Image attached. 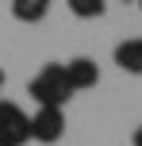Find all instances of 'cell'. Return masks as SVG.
<instances>
[{
    "mask_svg": "<svg viewBox=\"0 0 142 146\" xmlns=\"http://www.w3.org/2000/svg\"><path fill=\"white\" fill-rule=\"evenodd\" d=\"M50 4L54 0H12V15L19 23H38V19H46Z\"/></svg>",
    "mask_w": 142,
    "mask_h": 146,
    "instance_id": "6",
    "label": "cell"
},
{
    "mask_svg": "<svg viewBox=\"0 0 142 146\" xmlns=\"http://www.w3.org/2000/svg\"><path fill=\"white\" fill-rule=\"evenodd\" d=\"M0 142H8V146L31 142V115L15 100H0Z\"/></svg>",
    "mask_w": 142,
    "mask_h": 146,
    "instance_id": "2",
    "label": "cell"
},
{
    "mask_svg": "<svg viewBox=\"0 0 142 146\" xmlns=\"http://www.w3.org/2000/svg\"><path fill=\"white\" fill-rule=\"evenodd\" d=\"M131 146H142V127H135V135H131Z\"/></svg>",
    "mask_w": 142,
    "mask_h": 146,
    "instance_id": "8",
    "label": "cell"
},
{
    "mask_svg": "<svg viewBox=\"0 0 142 146\" xmlns=\"http://www.w3.org/2000/svg\"><path fill=\"white\" fill-rule=\"evenodd\" d=\"M115 66H119L123 73H135V77H142V38H123L119 46H115Z\"/></svg>",
    "mask_w": 142,
    "mask_h": 146,
    "instance_id": "5",
    "label": "cell"
},
{
    "mask_svg": "<svg viewBox=\"0 0 142 146\" xmlns=\"http://www.w3.org/2000/svg\"><path fill=\"white\" fill-rule=\"evenodd\" d=\"M0 146H8V142H0Z\"/></svg>",
    "mask_w": 142,
    "mask_h": 146,
    "instance_id": "10",
    "label": "cell"
},
{
    "mask_svg": "<svg viewBox=\"0 0 142 146\" xmlns=\"http://www.w3.org/2000/svg\"><path fill=\"white\" fill-rule=\"evenodd\" d=\"M27 92H31V100H35L38 108H65V104L73 100V88H69V81H65V66H61V62L42 66L31 77Z\"/></svg>",
    "mask_w": 142,
    "mask_h": 146,
    "instance_id": "1",
    "label": "cell"
},
{
    "mask_svg": "<svg viewBox=\"0 0 142 146\" xmlns=\"http://www.w3.org/2000/svg\"><path fill=\"white\" fill-rule=\"evenodd\" d=\"M138 4H142V0H138Z\"/></svg>",
    "mask_w": 142,
    "mask_h": 146,
    "instance_id": "11",
    "label": "cell"
},
{
    "mask_svg": "<svg viewBox=\"0 0 142 146\" xmlns=\"http://www.w3.org/2000/svg\"><path fill=\"white\" fill-rule=\"evenodd\" d=\"M0 88H4V69H0Z\"/></svg>",
    "mask_w": 142,
    "mask_h": 146,
    "instance_id": "9",
    "label": "cell"
},
{
    "mask_svg": "<svg viewBox=\"0 0 142 146\" xmlns=\"http://www.w3.org/2000/svg\"><path fill=\"white\" fill-rule=\"evenodd\" d=\"M69 4V12L77 15V19H100V15H104V0H65Z\"/></svg>",
    "mask_w": 142,
    "mask_h": 146,
    "instance_id": "7",
    "label": "cell"
},
{
    "mask_svg": "<svg viewBox=\"0 0 142 146\" xmlns=\"http://www.w3.org/2000/svg\"><path fill=\"white\" fill-rule=\"evenodd\" d=\"M65 81H69V88L73 92H85V88H96V81H100V66L92 58H69L65 62Z\"/></svg>",
    "mask_w": 142,
    "mask_h": 146,
    "instance_id": "4",
    "label": "cell"
},
{
    "mask_svg": "<svg viewBox=\"0 0 142 146\" xmlns=\"http://www.w3.org/2000/svg\"><path fill=\"white\" fill-rule=\"evenodd\" d=\"M65 135V108H38L31 115V139L35 142H58Z\"/></svg>",
    "mask_w": 142,
    "mask_h": 146,
    "instance_id": "3",
    "label": "cell"
}]
</instances>
